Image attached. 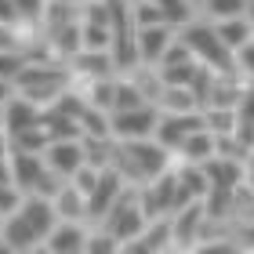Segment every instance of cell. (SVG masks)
I'll return each mask as SVG.
<instances>
[{"label": "cell", "mask_w": 254, "mask_h": 254, "mask_svg": "<svg viewBox=\"0 0 254 254\" xmlns=\"http://www.w3.org/2000/svg\"><path fill=\"white\" fill-rule=\"evenodd\" d=\"M178 40L189 48V55L211 73H236V55L218 40L211 22H189L186 29H178Z\"/></svg>", "instance_id": "obj_1"}, {"label": "cell", "mask_w": 254, "mask_h": 254, "mask_svg": "<svg viewBox=\"0 0 254 254\" xmlns=\"http://www.w3.org/2000/svg\"><path fill=\"white\" fill-rule=\"evenodd\" d=\"M15 91H18L22 98H29L33 106L51 109L55 102H59L65 91H69V69H62V65H40V62H29V65L18 73Z\"/></svg>", "instance_id": "obj_2"}, {"label": "cell", "mask_w": 254, "mask_h": 254, "mask_svg": "<svg viewBox=\"0 0 254 254\" xmlns=\"http://www.w3.org/2000/svg\"><path fill=\"white\" fill-rule=\"evenodd\" d=\"M102 229H106L109 236H117L124 247L142 240V233L149 229V214L142 211V203H138V189H127L124 192V200L102 218Z\"/></svg>", "instance_id": "obj_3"}, {"label": "cell", "mask_w": 254, "mask_h": 254, "mask_svg": "<svg viewBox=\"0 0 254 254\" xmlns=\"http://www.w3.org/2000/svg\"><path fill=\"white\" fill-rule=\"evenodd\" d=\"M160 124L156 106H138L124 113H109V134L113 142H138V138H153Z\"/></svg>", "instance_id": "obj_4"}, {"label": "cell", "mask_w": 254, "mask_h": 254, "mask_svg": "<svg viewBox=\"0 0 254 254\" xmlns=\"http://www.w3.org/2000/svg\"><path fill=\"white\" fill-rule=\"evenodd\" d=\"M196 131H207L200 109H196V113H160V124H156V134L153 138L167 149L171 156H178L182 142H186L189 134H196Z\"/></svg>", "instance_id": "obj_5"}, {"label": "cell", "mask_w": 254, "mask_h": 254, "mask_svg": "<svg viewBox=\"0 0 254 254\" xmlns=\"http://www.w3.org/2000/svg\"><path fill=\"white\" fill-rule=\"evenodd\" d=\"M84 164H87L84 138H55V142H48V149H44V167H48L51 175H59L62 182H69Z\"/></svg>", "instance_id": "obj_6"}, {"label": "cell", "mask_w": 254, "mask_h": 254, "mask_svg": "<svg viewBox=\"0 0 254 254\" xmlns=\"http://www.w3.org/2000/svg\"><path fill=\"white\" fill-rule=\"evenodd\" d=\"M127 189H131V186L124 182L120 171H117V167H106V171L98 175L95 192L87 196V222H98V225H102V218H106L113 207L124 200V192H127Z\"/></svg>", "instance_id": "obj_7"}, {"label": "cell", "mask_w": 254, "mask_h": 254, "mask_svg": "<svg viewBox=\"0 0 254 254\" xmlns=\"http://www.w3.org/2000/svg\"><path fill=\"white\" fill-rule=\"evenodd\" d=\"M178 40V33L171 26H149V29H138L134 33V44H138V62L145 69H156L164 62V55L171 51V44Z\"/></svg>", "instance_id": "obj_8"}, {"label": "cell", "mask_w": 254, "mask_h": 254, "mask_svg": "<svg viewBox=\"0 0 254 254\" xmlns=\"http://www.w3.org/2000/svg\"><path fill=\"white\" fill-rule=\"evenodd\" d=\"M15 211L29 222V229L37 233L40 240H48L51 233H55V225H59V214H55V203L51 200H44V196H37V192H26L22 196V203L15 207Z\"/></svg>", "instance_id": "obj_9"}, {"label": "cell", "mask_w": 254, "mask_h": 254, "mask_svg": "<svg viewBox=\"0 0 254 254\" xmlns=\"http://www.w3.org/2000/svg\"><path fill=\"white\" fill-rule=\"evenodd\" d=\"M7 164H11V186H15L22 196L33 192L40 186V178H44V156L37 153H18V149H11V156H7Z\"/></svg>", "instance_id": "obj_10"}, {"label": "cell", "mask_w": 254, "mask_h": 254, "mask_svg": "<svg viewBox=\"0 0 254 254\" xmlns=\"http://www.w3.org/2000/svg\"><path fill=\"white\" fill-rule=\"evenodd\" d=\"M40 120H44V109L33 106L29 98H22L18 91H15L11 102H4V131H7V138L29 131V127H40Z\"/></svg>", "instance_id": "obj_11"}, {"label": "cell", "mask_w": 254, "mask_h": 254, "mask_svg": "<svg viewBox=\"0 0 254 254\" xmlns=\"http://www.w3.org/2000/svg\"><path fill=\"white\" fill-rule=\"evenodd\" d=\"M0 240L11 247V251H18V254H29L33 247H40L44 240L29 229V222L22 218L18 211H11V214H4L0 218Z\"/></svg>", "instance_id": "obj_12"}, {"label": "cell", "mask_w": 254, "mask_h": 254, "mask_svg": "<svg viewBox=\"0 0 254 254\" xmlns=\"http://www.w3.org/2000/svg\"><path fill=\"white\" fill-rule=\"evenodd\" d=\"M84 244H87V229L76 222H59L55 233L44 240V247L51 254H84Z\"/></svg>", "instance_id": "obj_13"}, {"label": "cell", "mask_w": 254, "mask_h": 254, "mask_svg": "<svg viewBox=\"0 0 254 254\" xmlns=\"http://www.w3.org/2000/svg\"><path fill=\"white\" fill-rule=\"evenodd\" d=\"M55 214H59V222H76V225H84L87 222V196L80 192L73 182H65V186L55 192Z\"/></svg>", "instance_id": "obj_14"}, {"label": "cell", "mask_w": 254, "mask_h": 254, "mask_svg": "<svg viewBox=\"0 0 254 254\" xmlns=\"http://www.w3.org/2000/svg\"><path fill=\"white\" fill-rule=\"evenodd\" d=\"M69 65H73V73L87 76V80L120 76V73H117V65H113V55H109V51H76L73 59H69Z\"/></svg>", "instance_id": "obj_15"}, {"label": "cell", "mask_w": 254, "mask_h": 254, "mask_svg": "<svg viewBox=\"0 0 254 254\" xmlns=\"http://www.w3.org/2000/svg\"><path fill=\"white\" fill-rule=\"evenodd\" d=\"M178 156H182V164H196V167H203L207 160H214V156H218V138H214L211 131H196V134H189L186 142H182Z\"/></svg>", "instance_id": "obj_16"}, {"label": "cell", "mask_w": 254, "mask_h": 254, "mask_svg": "<svg viewBox=\"0 0 254 254\" xmlns=\"http://www.w3.org/2000/svg\"><path fill=\"white\" fill-rule=\"evenodd\" d=\"M214 26V33H218V40L225 44L229 51H240L244 44H251L254 40V26H251V18L244 15V18H225V22H211Z\"/></svg>", "instance_id": "obj_17"}, {"label": "cell", "mask_w": 254, "mask_h": 254, "mask_svg": "<svg viewBox=\"0 0 254 254\" xmlns=\"http://www.w3.org/2000/svg\"><path fill=\"white\" fill-rule=\"evenodd\" d=\"M153 106L160 113H196L200 109V98H196L192 87H164Z\"/></svg>", "instance_id": "obj_18"}, {"label": "cell", "mask_w": 254, "mask_h": 254, "mask_svg": "<svg viewBox=\"0 0 254 254\" xmlns=\"http://www.w3.org/2000/svg\"><path fill=\"white\" fill-rule=\"evenodd\" d=\"M156 7L164 11V22H167L175 33L186 29L189 22H196V18H192V15H196V4H192V0H156Z\"/></svg>", "instance_id": "obj_19"}, {"label": "cell", "mask_w": 254, "mask_h": 254, "mask_svg": "<svg viewBox=\"0 0 254 254\" xmlns=\"http://www.w3.org/2000/svg\"><path fill=\"white\" fill-rule=\"evenodd\" d=\"M203 15L211 22H225V18H244L247 15V0H203Z\"/></svg>", "instance_id": "obj_20"}, {"label": "cell", "mask_w": 254, "mask_h": 254, "mask_svg": "<svg viewBox=\"0 0 254 254\" xmlns=\"http://www.w3.org/2000/svg\"><path fill=\"white\" fill-rule=\"evenodd\" d=\"M84 254H124V244L117 236H109L106 229H87V244H84Z\"/></svg>", "instance_id": "obj_21"}, {"label": "cell", "mask_w": 254, "mask_h": 254, "mask_svg": "<svg viewBox=\"0 0 254 254\" xmlns=\"http://www.w3.org/2000/svg\"><path fill=\"white\" fill-rule=\"evenodd\" d=\"M131 22H134V29L167 26V22H164V11L156 7V0H138V4H131Z\"/></svg>", "instance_id": "obj_22"}, {"label": "cell", "mask_w": 254, "mask_h": 254, "mask_svg": "<svg viewBox=\"0 0 254 254\" xmlns=\"http://www.w3.org/2000/svg\"><path fill=\"white\" fill-rule=\"evenodd\" d=\"M26 65H29L26 51H0V76H4V80H11V84L18 80V73H22Z\"/></svg>", "instance_id": "obj_23"}, {"label": "cell", "mask_w": 254, "mask_h": 254, "mask_svg": "<svg viewBox=\"0 0 254 254\" xmlns=\"http://www.w3.org/2000/svg\"><path fill=\"white\" fill-rule=\"evenodd\" d=\"M192 254H244L240 240H200Z\"/></svg>", "instance_id": "obj_24"}, {"label": "cell", "mask_w": 254, "mask_h": 254, "mask_svg": "<svg viewBox=\"0 0 254 254\" xmlns=\"http://www.w3.org/2000/svg\"><path fill=\"white\" fill-rule=\"evenodd\" d=\"M11 4H15L18 22H40V18H44V7H48V0H11Z\"/></svg>", "instance_id": "obj_25"}, {"label": "cell", "mask_w": 254, "mask_h": 254, "mask_svg": "<svg viewBox=\"0 0 254 254\" xmlns=\"http://www.w3.org/2000/svg\"><path fill=\"white\" fill-rule=\"evenodd\" d=\"M236 73L254 80V40H251V44H244V48L236 51Z\"/></svg>", "instance_id": "obj_26"}, {"label": "cell", "mask_w": 254, "mask_h": 254, "mask_svg": "<svg viewBox=\"0 0 254 254\" xmlns=\"http://www.w3.org/2000/svg\"><path fill=\"white\" fill-rule=\"evenodd\" d=\"M240 244H244V251H251V247H254V218L240 225Z\"/></svg>", "instance_id": "obj_27"}, {"label": "cell", "mask_w": 254, "mask_h": 254, "mask_svg": "<svg viewBox=\"0 0 254 254\" xmlns=\"http://www.w3.org/2000/svg\"><path fill=\"white\" fill-rule=\"evenodd\" d=\"M11 98H15V84L0 76V106H4V102H11Z\"/></svg>", "instance_id": "obj_28"}, {"label": "cell", "mask_w": 254, "mask_h": 254, "mask_svg": "<svg viewBox=\"0 0 254 254\" xmlns=\"http://www.w3.org/2000/svg\"><path fill=\"white\" fill-rule=\"evenodd\" d=\"M244 167H247V171H254V145L247 149V156H244Z\"/></svg>", "instance_id": "obj_29"}, {"label": "cell", "mask_w": 254, "mask_h": 254, "mask_svg": "<svg viewBox=\"0 0 254 254\" xmlns=\"http://www.w3.org/2000/svg\"><path fill=\"white\" fill-rule=\"evenodd\" d=\"M59 4H73V7H84L87 0H59Z\"/></svg>", "instance_id": "obj_30"}, {"label": "cell", "mask_w": 254, "mask_h": 254, "mask_svg": "<svg viewBox=\"0 0 254 254\" xmlns=\"http://www.w3.org/2000/svg\"><path fill=\"white\" fill-rule=\"evenodd\" d=\"M0 254H18V251H11V247L4 244V240H0Z\"/></svg>", "instance_id": "obj_31"}, {"label": "cell", "mask_w": 254, "mask_h": 254, "mask_svg": "<svg viewBox=\"0 0 254 254\" xmlns=\"http://www.w3.org/2000/svg\"><path fill=\"white\" fill-rule=\"evenodd\" d=\"M247 18H251V26H254V4H251V7H247Z\"/></svg>", "instance_id": "obj_32"}, {"label": "cell", "mask_w": 254, "mask_h": 254, "mask_svg": "<svg viewBox=\"0 0 254 254\" xmlns=\"http://www.w3.org/2000/svg\"><path fill=\"white\" fill-rule=\"evenodd\" d=\"M0 131H4V106H0ZM7 134V131H4Z\"/></svg>", "instance_id": "obj_33"}, {"label": "cell", "mask_w": 254, "mask_h": 254, "mask_svg": "<svg viewBox=\"0 0 254 254\" xmlns=\"http://www.w3.org/2000/svg\"><path fill=\"white\" fill-rule=\"evenodd\" d=\"M127 4H138V0H127Z\"/></svg>", "instance_id": "obj_34"}, {"label": "cell", "mask_w": 254, "mask_h": 254, "mask_svg": "<svg viewBox=\"0 0 254 254\" xmlns=\"http://www.w3.org/2000/svg\"><path fill=\"white\" fill-rule=\"evenodd\" d=\"M167 254H178V251H167Z\"/></svg>", "instance_id": "obj_35"}, {"label": "cell", "mask_w": 254, "mask_h": 254, "mask_svg": "<svg viewBox=\"0 0 254 254\" xmlns=\"http://www.w3.org/2000/svg\"><path fill=\"white\" fill-rule=\"evenodd\" d=\"M247 254H254V247H251V251H247Z\"/></svg>", "instance_id": "obj_36"}, {"label": "cell", "mask_w": 254, "mask_h": 254, "mask_svg": "<svg viewBox=\"0 0 254 254\" xmlns=\"http://www.w3.org/2000/svg\"><path fill=\"white\" fill-rule=\"evenodd\" d=\"M124 254H127V251H124Z\"/></svg>", "instance_id": "obj_37"}]
</instances>
